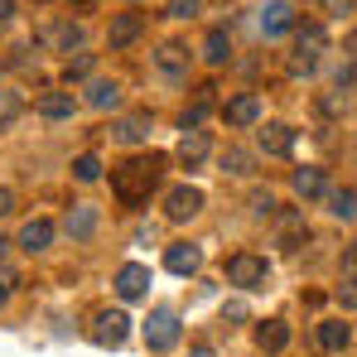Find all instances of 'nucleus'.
Returning a JSON list of instances; mask_svg holds the SVG:
<instances>
[{
  "label": "nucleus",
  "instance_id": "obj_1",
  "mask_svg": "<svg viewBox=\"0 0 357 357\" xmlns=\"http://www.w3.org/2000/svg\"><path fill=\"white\" fill-rule=\"evenodd\" d=\"M165 165H169V160H165L160 150H150V155H130L126 165L112 169V193H116L126 208H140V203L150 198V188L160 183Z\"/></svg>",
  "mask_w": 357,
  "mask_h": 357
},
{
  "label": "nucleus",
  "instance_id": "obj_2",
  "mask_svg": "<svg viewBox=\"0 0 357 357\" xmlns=\"http://www.w3.org/2000/svg\"><path fill=\"white\" fill-rule=\"evenodd\" d=\"M324 49H328V34H324V24H299L295 29V54H290V77H309L319 59H324Z\"/></svg>",
  "mask_w": 357,
  "mask_h": 357
},
{
  "label": "nucleus",
  "instance_id": "obj_3",
  "mask_svg": "<svg viewBox=\"0 0 357 357\" xmlns=\"http://www.w3.org/2000/svg\"><path fill=\"white\" fill-rule=\"evenodd\" d=\"M266 280H271V261L266 256L241 251V256L227 261V285H237V290H266Z\"/></svg>",
  "mask_w": 357,
  "mask_h": 357
},
{
  "label": "nucleus",
  "instance_id": "obj_4",
  "mask_svg": "<svg viewBox=\"0 0 357 357\" xmlns=\"http://www.w3.org/2000/svg\"><path fill=\"white\" fill-rule=\"evenodd\" d=\"M178 314L174 309H150V319H145V348L150 353H169L178 343Z\"/></svg>",
  "mask_w": 357,
  "mask_h": 357
},
{
  "label": "nucleus",
  "instance_id": "obj_5",
  "mask_svg": "<svg viewBox=\"0 0 357 357\" xmlns=\"http://www.w3.org/2000/svg\"><path fill=\"white\" fill-rule=\"evenodd\" d=\"M256 29H261V39H285L295 24V5L290 0H266L261 10H256Z\"/></svg>",
  "mask_w": 357,
  "mask_h": 357
},
{
  "label": "nucleus",
  "instance_id": "obj_6",
  "mask_svg": "<svg viewBox=\"0 0 357 357\" xmlns=\"http://www.w3.org/2000/svg\"><path fill=\"white\" fill-rule=\"evenodd\" d=\"M130 338V319L121 314V309H102L97 319H92V343L97 348H121Z\"/></svg>",
  "mask_w": 357,
  "mask_h": 357
},
{
  "label": "nucleus",
  "instance_id": "obj_7",
  "mask_svg": "<svg viewBox=\"0 0 357 357\" xmlns=\"http://www.w3.org/2000/svg\"><path fill=\"white\" fill-rule=\"evenodd\" d=\"M203 213V188H193V183H178L165 193V218L169 222H188V218H198Z\"/></svg>",
  "mask_w": 357,
  "mask_h": 357
},
{
  "label": "nucleus",
  "instance_id": "obj_8",
  "mask_svg": "<svg viewBox=\"0 0 357 357\" xmlns=\"http://www.w3.org/2000/svg\"><path fill=\"white\" fill-rule=\"evenodd\" d=\"M97 227H102V208H92V203H73L68 218H63V232L73 241H92Z\"/></svg>",
  "mask_w": 357,
  "mask_h": 357
},
{
  "label": "nucleus",
  "instance_id": "obj_9",
  "mask_svg": "<svg viewBox=\"0 0 357 357\" xmlns=\"http://www.w3.org/2000/svg\"><path fill=\"white\" fill-rule=\"evenodd\" d=\"M116 295L126 304H135V299L150 295V266H140V261H126L116 271Z\"/></svg>",
  "mask_w": 357,
  "mask_h": 357
},
{
  "label": "nucleus",
  "instance_id": "obj_10",
  "mask_svg": "<svg viewBox=\"0 0 357 357\" xmlns=\"http://www.w3.org/2000/svg\"><path fill=\"white\" fill-rule=\"evenodd\" d=\"M275 237H280L285 251H299V246L309 241V222H304L299 208H280V213H275Z\"/></svg>",
  "mask_w": 357,
  "mask_h": 357
},
{
  "label": "nucleus",
  "instance_id": "obj_11",
  "mask_svg": "<svg viewBox=\"0 0 357 357\" xmlns=\"http://www.w3.org/2000/svg\"><path fill=\"white\" fill-rule=\"evenodd\" d=\"M140 34H145V15H135V10H121V15H112L107 44H112V49H130Z\"/></svg>",
  "mask_w": 357,
  "mask_h": 357
},
{
  "label": "nucleus",
  "instance_id": "obj_12",
  "mask_svg": "<svg viewBox=\"0 0 357 357\" xmlns=\"http://www.w3.org/2000/svg\"><path fill=\"white\" fill-rule=\"evenodd\" d=\"M222 116H227V126L246 130V126H256V121L266 116V107H261V97H256V92H241V97H232V102L222 107Z\"/></svg>",
  "mask_w": 357,
  "mask_h": 357
},
{
  "label": "nucleus",
  "instance_id": "obj_13",
  "mask_svg": "<svg viewBox=\"0 0 357 357\" xmlns=\"http://www.w3.org/2000/svg\"><path fill=\"white\" fill-rule=\"evenodd\" d=\"M295 193L304 203H319V198H328L333 188H328V169H319V165H304L295 169Z\"/></svg>",
  "mask_w": 357,
  "mask_h": 357
},
{
  "label": "nucleus",
  "instance_id": "obj_14",
  "mask_svg": "<svg viewBox=\"0 0 357 357\" xmlns=\"http://www.w3.org/2000/svg\"><path fill=\"white\" fill-rule=\"evenodd\" d=\"M165 266H169L174 275H198V266H203V246H193V241H174V246H165Z\"/></svg>",
  "mask_w": 357,
  "mask_h": 357
},
{
  "label": "nucleus",
  "instance_id": "obj_15",
  "mask_svg": "<svg viewBox=\"0 0 357 357\" xmlns=\"http://www.w3.org/2000/svg\"><path fill=\"white\" fill-rule=\"evenodd\" d=\"M145 135H150V112H130V116L112 121V140L116 145H140Z\"/></svg>",
  "mask_w": 357,
  "mask_h": 357
},
{
  "label": "nucleus",
  "instance_id": "obj_16",
  "mask_svg": "<svg viewBox=\"0 0 357 357\" xmlns=\"http://www.w3.org/2000/svg\"><path fill=\"white\" fill-rule=\"evenodd\" d=\"M34 112L44 121H73V112H77V97L73 92H44L39 102H34Z\"/></svg>",
  "mask_w": 357,
  "mask_h": 357
},
{
  "label": "nucleus",
  "instance_id": "obj_17",
  "mask_svg": "<svg viewBox=\"0 0 357 357\" xmlns=\"http://www.w3.org/2000/svg\"><path fill=\"white\" fill-rule=\"evenodd\" d=\"M256 348H261V353H285V348H290V324H285V319H266V324L256 328Z\"/></svg>",
  "mask_w": 357,
  "mask_h": 357
},
{
  "label": "nucleus",
  "instance_id": "obj_18",
  "mask_svg": "<svg viewBox=\"0 0 357 357\" xmlns=\"http://www.w3.org/2000/svg\"><path fill=\"white\" fill-rule=\"evenodd\" d=\"M54 232H59V227H54L49 218H29V222L20 227V241H15V246H24V251H49Z\"/></svg>",
  "mask_w": 357,
  "mask_h": 357
},
{
  "label": "nucleus",
  "instance_id": "obj_19",
  "mask_svg": "<svg viewBox=\"0 0 357 357\" xmlns=\"http://www.w3.org/2000/svg\"><path fill=\"white\" fill-rule=\"evenodd\" d=\"M203 63H208V68L232 63V34H227V29H208V34H203Z\"/></svg>",
  "mask_w": 357,
  "mask_h": 357
},
{
  "label": "nucleus",
  "instance_id": "obj_20",
  "mask_svg": "<svg viewBox=\"0 0 357 357\" xmlns=\"http://www.w3.org/2000/svg\"><path fill=\"white\" fill-rule=\"evenodd\" d=\"M261 150H266V155H290V150H295V126L271 121V126L261 130Z\"/></svg>",
  "mask_w": 357,
  "mask_h": 357
},
{
  "label": "nucleus",
  "instance_id": "obj_21",
  "mask_svg": "<svg viewBox=\"0 0 357 357\" xmlns=\"http://www.w3.org/2000/svg\"><path fill=\"white\" fill-rule=\"evenodd\" d=\"M208 150H213L208 130H183V140H178V160H183L188 169H198V165L208 160Z\"/></svg>",
  "mask_w": 357,
  "mask_h": 357
},
{
  "label": "nucleus",
  "instance_id": "obj_22",
  "mask_svg": "<svg viewBox=\"0 0 357 357\" xmlns=\"http://www.w3.org/2000/svg\"><path fill=\"white\" fill-rule=\"evenodd\" d=\"M87 107H92V112H116L121 107V87L107 82V77H92V82H87Z\"/></svg>",
  "mask_w": 357,
  "mask_h": 357
},
{
  "label": "nucleus",
  "instance_id": "obj_23",
  "mask_svg": "<svg viewBox=\"0 0 357 357\" xmlns=\"http://www.w3.org/2000/svg\"><path fill=\"white\" fill-rule=\"evenodd\" d=\"M155 63H160V73H169V77H183V73H188V49L169 39V44H160Z\"/></svg>",
  "mask_w": 357,
  "mask_h": 357
},
{
  "label": "nucleus",
  "instance_id": "obj_24",
  "mask_svg": "<svg viewBox=\"0 0 357 357\" xmlns=\"http://www.w3.org/2000/svg\"><path fill=\"white\" fill-rule=\"evenodd\" d=\"M319 343H324L328 353H343V348L353 343V328H348L343 319H324V324H319Z\"/></svg>",
  "mask_w": 357,
  "mask_h": 357
},
{
  "label": "nucleus",
  "instance_id": "obj_25",
  "mask_svg": "<svg viewBox=\"0 0 357 357\" xmlns=\"http://www.w3.org/2000/svg\"><path fill=\"white\" fill-rule=\"evenodd\" d=\"M324 203H328V213L338 222H357V188H333Z\"/></svg>",
  "mask_w": 357,
  "mask_h": 357
},
{
  "label": "nucleus",
  "instance_id": "obj_26",
  "mask_svg": "<svg viewBox=\"0 0 357 357\" xmlns=\"http://www.w3.org/2000/svg\"><path fill=\"white\" fill-rule=\"evenodd\" d=\"M208 92H213V87H203V97H198V102H193V107L178 116V130H203V121H208V107H213V102H208Z\"/></svg>",
  "mask_w": 357,
  "mask_h": 357
},
{
  "label": "nucleus",
  "instance_id": "obj_27",
  "mask_svg": "<svg viewBox=\"0 0 357 357\" xmlns=\"http://www.w3.org/2000/svg\"><path fill=\"white\" fill-rule=\"evenodd\" d=\"M222 169H227V174H251V169H256V155L232 145V150H222Z\"/></svg>",
  "mask_w": 357,
  "mask_h": 357
},
{
  "label": "nucleus",
  "instance_id": "obj_28",
  "mask_svg": "<svg viewBox=\"0 0 357 357\" xmlns=\"http://www.w3.org/2000/svg\"><path fill=\"white\" fill-rule=\"evenodd\" d=\"M73 178H77V183H97V178H102V160H97V155H77V160H73Z\"/></svg>",
  "mask_w": 357,
  "mask_h": 357
},
{
  "label": "nucleus",
  "instance_id": "obj_29",
  "mask_svg": "<svg viewBox=\"0 0 357 357\" xmlns=\"http://www.w3.org/2000/svg\"><path fill=\"white\" fill-rule=\"evenodd\" d=\"M20 112H24V97H20V92H5V87H0V130H5L10 121H20Z\"/></svg>",
  "mask_w": 357,
  "mask_h": 357
},
{
  "label": "nucleus",
  "instance_id": "obj_30",
  "mask_svg": "<svg viewBox=\"0 0 357 357\" xmlns=\"http://www.w3.org/2000/svg\"><path fill=\"white\" fill-rule=\"evenodd\" d=\"M251 213H256V218H275V213H280L275 193H271V188H256V193H251Z\"/></svg>",
  "mask_w": 357,
  "mask_h": 357
},
{
  "label": "nucleus",
  "instance_id": "obj_31",
  "mask_svg": "<svg viewBox=\"0 0 357 357\" xmlns=\"http://www.w3.org/2000/svg\"><path fill=\"white\" fill-rule=\"evenodd\" d=\"M165 15L169 20H193V15H203V0H165Z\"/></svg>",
  "mask_w": 357,
  "mask_h": 357
},
{
  "label": "nucleus",
  "instance_id": "obj_32",
  "mask_svg": "<svg viewBox=\"0 0 357 357\" xmlns=\"http://www.w3.org/2000/svg\"><path fill=\"white\" fill-rule=\"evenodd\" d=\"M54 39H59V49H68V54H73V49L82 44V24H73V20H68V24H59V29H54Z\"/></svg>",
  "mask_w": 357,
  "mask_h": 357
},
{
  "label": "nucleus",
  "instance_id": "obj_33",
  "mask_svg": "<svg viewBox=\"0 0 357 357\" xmlns=\"http://www.w3.org/2000/svg\"><path fill=\"white\" fill-rule=\"evenodd\" d=\"M92 68H97V59H92V54H77V59H68V82H82V77H92Z\"/></svg>",
  "mask_w": 357,
  "mask_h": 357
},
{
  "label": "nucleus",
  "instance_id": "obj_34",
  "mask_svg": "<svg viewBox=\"0 0 357 357\" xmlns=\"http://www.w3.org/2000/svg\"><path fill=\"white\" fill-rule=\"evenodd\" d=\"M343 280L357 285V241H353V246H343Z\"/></svg>",
  "mask_w": 357,
  "mask_h": 357
},
{
  "label": "nucleus",
  "instance_id": "obj_35",
  "mask_svg": "<svg viewBox=\"0 0 357 357\" xmlns=\"http://www.w3.org/2000/svg\"><path fill=\"white\" fill-rule=\"evenodd\" d=\"M319 5H324V15H338V20L357 10V0H319Z\"/></svg>",
  "mask_w": 357,
  "mask_h": 357
},
{
  "label": "nucleus",
  "instance_id": "obj_36",
  "mask_svg": "<svg viewBox=\"0 0 357 357\" xmlns=\"http://www.w3.org/2000/svg\"><path fill=\"white\" fill-rule=\"evenodd\" d=\"M10 213H15V188L0 183V218H10Z\"/></svg>",
  "mask_w": 357,
  "mask_h": 357
},
{
  "label": "nucleus",
  "instance_id": "obj_37",
  "mask_svg": "<svg viewBox=\"0 0 357 357\" xmlns=\"http://www.w3.org/2000/svg\"><path fill=\"white\" fill-rule=\"evenodd\" d=\"M338 304H343V309H357V285H343V290H338Z\"/></svg>",
  "mask_w": 357,
  "mask_h": 357
},
{
  "label": "nucleus",
  "instance_id": "obj_38",
  "mask_svg": "<svg viewBox=\"0 0 357 357\" xmlns=\"http://www.w3.org/2000/svg\"><path fill=\"white\" fill-rule=\"evenodd\" d=\"M222 319H232V324H241V319H246V304H227V309H222Z\"/></svg>",
  "mask_w": 357,
  "mask_h": 357
},
{
  "label": "nucleus",
  "instance_id": "obj_39",
  "mask_svg": "<svg viewBox=\"0 0 357 357\" xmlns=\"http://www.w3.org/2000/svg\"><path fill=\"white\" fill-rule=\"evenodd\" d=\"M10 290H15V275H0V309H5V299H10Z\"/></svg>",
  "mask_w": 357,
  "mask_h": 357
},
{
  "label": "nucleus",
  "instance_id": "obj_40",
  "mask_svg": "<svg viewBox=\"0 0 357 357\" xmlns=\"http://www.w3.org/2000/svg\"><path fill=\"white\" fill-rule=\"evenodd\" d=\"M15 15V0H0V20H10Z\"/></svg>",
  "mask_w": 357,
  "mask_h": 357
},
{
  "label": "nucleus",
  "instance_id": "obj_41",
  "mask_svg": "<svg viewBox=\"0 0 357 357\" xmlns=\"http://www.w3.org/2000/svg\"><path fill=\"white\" fill-rule=\"evenodd\" d=\"M188 357H218V353H213V348H193Z\"/></svg>",
  "mask_w": 357,
  "mask_h": 357
},
{
  "label": "nucleus",
  "instance_id": "obj_42",
  "mask_svg": "<svg viewBox=\"0 0 357 357\" xmlns=\"http://www.w3.org/2000/svg\"><path fill=\"white\" fill-rule=\"evenodd\" d=\"M10 246H15V241H5V237H0V261H5V251H10Z\"/></svg>",
  "mask_w": 357,
  "mask_h": 357
},
{
  "label": "nucleus",
  "instance_id": "obj_43",
  "mask_svg": "<svg viewBox=\"0 0 357 357\" xmlns=\"http://www.w3.org/2000/svg\"><path fill=\"white\" fill-rule=\"evenodd\" d=\"M73 5H87V0H73Z\"/></svg>",
  "mask_w": 357,
  "mask_h": 357
}]
</instances>
